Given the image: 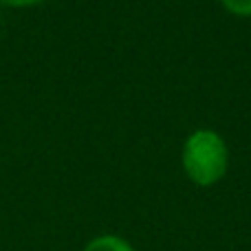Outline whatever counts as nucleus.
Wrapping results in <instances>:
<instances>
[{"mask_svg":"<svg viewBox=\"0 0 251 251\" xmlns=\"http://www.w3.org/2000/svg\"><path fill=\"white\" fill-rule=\"evenodd\" d=\"M2 2L13 4V7H26V4H35V2H40V0H2Z\"/></svg>","mask_w":251,"mask_h":251,"instance_id":"obj_4","label":"nucleus"},{"mask_svg":"<svg viewBox=\"0 0 251 251\" xmlns=\"http://www.w3.org/2000/svg\"><path fill=\"white\" fill-rule=\"evenodd\" d=\"M221 2L227 11L236 13V16H251V0H221Z\"/></svg>","mask_w":251,"mask_h":251,"instance_id":"obj_3","label":"nucleus"},{"mask_svg":"<svg viewBox=\"0 0 251 251\" xmlns=\"http://www.w3.org/2000/svg\"><path fill=\"white\" fill-rule=\"evenodd\" d=\"M84 251H134L119 236H97L84 247Z\"/></svg>","mask_w":251,"mask_h":251,"instance_id":"obj_2","label":"nucleus"},{"mask_svg":"<svg viewBox=\"0 0 251 251\" xmlns=\"http://www.w3.org/2000/svg\"><path fill=\"white\" fill-rule=\"evenodd\" d=\"M181 161L192 183L209 187L225 176L229 165V150L225 139L216 130L201 128L185 139Z\"/></svg>","mask_w":251,"mask_h":251,"instance_id":"obj_1","label":"nucleus"}]
</instances>
